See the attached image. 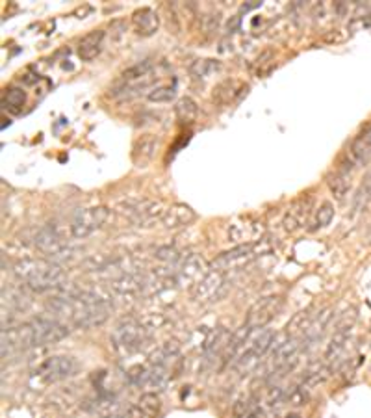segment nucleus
I'll return each mask as SVG.
<instances>
[{
	"label": "nucleus",
	"mask_w": 371,
	"mask_h": 418,
	"mask_svg": "<svg viewBox=\"0 0 371 418\" xmlns=\"http://www.w3.org/2000/svg\"><path fill=\"white\" fill-rule=\"evenodd\" d=\"M51 307L58 310L60 315L69 316L71 322L82 329L97 328L106 322L112 315L110 302L101 299L91 292H80V290H73L64 296L54 297Z\"/></svg>",
	"instance_id": "1"
},
{
	"label": "nucleus",
	"mask_w": 371,
	"mask_h": 418,
	"mask_svg": "<svg viewBox=\"0 0 371 418\" xmlns=\"http://www.w3.org/2000/svg\"><path fill=\"white\" fill-rule=\"evenodd\" d=\"M15 275L38 292L60 288L65 281V271L60 264L47 258H25L15 264Z\"/></svg>",
	"instance_id": "2"
},
{
	"label": "nucleus",
	"mask_w": 371,
	"mask_h": 418,
	"mask_svg": "<svg viewBox=\"0 0 371 418\" xmlns=\"http://www.w3.org/2000/svg\"><path fill=\"white\" fill-rule=\"evenodd\" d=\"M275 244L271 242V238L256 240L253 244H242L234 247V249L221 253L216 260H214V270L227 271L231 270H242L247 264H251L255 258L268 255L269 251H273Z\"/></svg>",
	"instance_id": "3"
},
{
	"label": "nucleus",
	"mask_w": 371,
	"mask_h": 418,
	"mask_svg": "<svg viewBox=\"0 0 371 418\" xmlns=\"http://www.w3.org/2000/svg\"><path fill=\"white\" fill-rule=\"evenodd\" d=\"M275 331L271 329H251L245 341L242 342L244 346H240V354L236 357V367L240 370H253L256 365L260 362L264 355L271 352V347L275 346Z\"/></svg>",
	"instance_id": "4"
},
{
	"label": "nucleus",
	"mask_w": 371,
	"mask_h": 418,
	"mask_svg": "<svg viewBox=\"0 0 371 418\" xmlns=\"http://www.w3.org/2000/svg\"><path fill=\"white\" fill-rule=\"evenodd\" d=\"M147 342V329L143 322L138 320H123L112 333V344L123 355H130L140 352L143 344Z\"/></svg>",
	"instance_id": "5"
},
{
	"label": "nucleus",
	"mask_w": 371,
	"mask_h": 418,
	"mask_svg": "<svg viewBox=\"0 0 371 418\" xmlns=\"http://www.w3.org/2000/svg\"><path fill=\"white\" fill-rule=\"evenodd\" d=\"M110 216V210L106 206H91L82 208L73 216L71 221V232L75 238H88L93 232H97L106 223Z\"/></svg>",
	"instance_id": "6"
},
{
	"label": "nucleus",
	"mask_w": 371,
	"mask_h": 418,
	"mask_svg": "<svg viewBox=\"0 0 371 418\" xmlns=\"http://www.w3.org/2000/svg\"><path fill=\"white\" fill-rule=\"evenodd\" d=\"M78 372V362L69 355H54L49 357L38 367L36 373L45 383H56L73 378Z\"/></svg>",
	"instance_id": "7"
},
{
	"label": "nucleus",
	"mask_w": 371,
	"mask_h": 418,
	"mask_svg": "<svg viewBox=\"0 0 371 418\" xmlns=\"http://www.w3.org/2000/svg\"><path fill=\"white\" fill-rule=\"evenodd\" d=\"M284 309V297L281 296H268L258 299L247 312L245 318V328L249 329H262L266 328L271 320H275Z\"/></svg>",
	"instance_id": "8"
},
{
	"label": "nucleus",
	"mask_w": 371,
	"mask_h": 418,
	"mask_svg": "<svg viewBox=\"0 0 371 418\" xmlns=\"http://www.w3.org/2000/svg\"><path fill=\"white\" fill-rule=\"evenodd\" d=\"M30 329V339H32V347L36 346H49L56 342L64 341L69 334V328L64 325L58 320H49V318H38L28 323Z\"/></svg>",
	"instance_id": "9"
},
{
	"label": "nucleus",
	"mask_w": 371,
	"mask_h": 418,
	"mask_svg": "<svg viewBox=\"0 0 371 418\" xmlns=\"http://www.w3.org/2000/svg\"><path fill=\"white\" fill-rule=\"evenodd\" d=\"M225 290V273L218 270H210L201 281L192 288V297L195 303L218 302V297Z\"/></svg>",
	"instance_id": "10"
},
{
	"label": "nucleus",
	"mask_w": 371,
	"mask_h": 418,
	"mask_svg": "<svg viewBox=\"0 0 371 418\" xmlns=\"http://www.w3.org/2000/svg\"><path fill=\"white\" fill-rule=\"evenodd\" d=\"M206 264L205 260L197 255H190V257L182 258L179 270L175 273V279L179 284H192V288L195 284L206 275Z\"/></svg>",
	"instance_id": "11"
},
{
	"label": "nucleus",
	"mask_w": 371,
	"mask_h": 418,
	"mask_svg": "<svg viewBox=\"0 0 371 418\" xmlns=\"http://www.w3.org/2000/svg\"><path fill=\"white\" fill-rule=\"evenodd\" d=\"M36 245L41 253H45L49 257H60L67 251V244L64 242V238L51 225L39 229V232L36 234Z\"/></svg>",
	"instance_id": "12"
},
{
	"label": "nucleus",
	"mask_w": 371,
	"mask_h": 418,
	"mask_svg": "<svg viewBox=\"0 0 371 418\" xmlns=\"http://www.w3.org/2000/svg\"><path fill=\"white\" fill-rule=\"evenodd\" d=\"M166 210H162L160 203H154V201H136V203H128L127 205V214L128 218L136 221V223H151L156 218H162Z\"/></svg>",
	"instance_id": "13"
},
{
	"label": "nucleus",
	"mask_w": 371,
	"mask_h": 418,
	"mask_svg": "<svg viewBox=\"0 0 371 418\" xmlns=\"http://www.w3.org/2000/svg\"><path fill=\"white\" fill-rule=\"evenodd\" d=\"M193 219H195V212H193L192 206L177 203V205L166 208V212L162 216V223L169 231H177V229L190 225Z\"/></svg>",
	"instance_id": "14"
},
{
	"label": "nucleus",
	"mask_w": 371,
	"mask_h": 418,
	"mask_svg": "<svg viewBox=\"0 0 371 418\" xmlns=\"http://www.w3.org/2000/svg\"><path fill=\"white\" fill-rule=\"evenodd\" d=\"M132 25H134L136 34H140L143 38H149L153 34L158 32V26H160V17L158 13L153 12L151 8H143L132 15Z\"/></svg>",
	"instance_id": "15"
},
{
	"label": "nucleus",
	"mask_w": 371,
	"mask_h": 418,
	"mask_svg": "<svg viewBox=\"0 0 371 418\" xmlns=\"http://www.w3.org/2000/svg\"><path fill=\"white\" fill-rule=\"evenodd\" d=\"M103 41H104V32L103 30H95V32H90L88 36H84L78 43V56L84 60V62H91L95 60L101 51H103Z\"/></svg>",
	"instance_id": "16"
},
{
	"label": "nucleus",
	"mask_w": 371,
	"mask_h": 418,
	"mask_svg": "<svg viewBox=\"0 0 371 418\" xmlns=\"http://www.w3.org/2000/svg\"><path fill=\"white\" fill-rule=\"evenodd\" d=\"M143 288H145V277L138 273H123L121 277L112 281V290L121 296H136Z\"/></svg>",
	"instance_id": "17"
},
{
	"label": "nucleus",
	"mask_w": 371,
	"mask_h": 418,
	"mask_svg": "<svg viewBox=\"0 0 371 418\" xmlns=\"http://www.w3.org/2000/svg\"><path fill=\"white\" fill-rule=\"evenodd\" d=\"M351 331H353V320L347 323H342L338 328V331L334 333L333 341L327 346L325 352V359L327 360H334L338 359L340 355L344 354V349L349 344V339H351Z\"/></svg>",
	"instance_id": "18"
},
{
	"label": "nucleus",
	"mask_w": 371,
	"mask_h": 418,
	"mask_svg": "<svg viewBox=\"0 0 371 418\" xmlns=\"http://www.w3.org/2000/svg\"><path fill=\"white\" fill-rule=\"evenodd\" d=\"M310 206H312V199L308 197L307 201L305 199L297 201V203L290 208L288 214H286V218H284V225H286L288 231L299 229V227L307 221L308 212H310Z\"/></svg>",
	"instance_id": "19"
},
{
	"label": "nucleus",
	"mask_w": 371,
	"mask_h": 418,
	"mask_svg": "<svg viewBox=\"0 0 371 418\" xmlns=\"http://www.w3.org/2000/svg\"><path fill=\"white\" fill-rule=\"evenodd\" d=\"M197 104H195V101L190 99V97H182L179 103H177V106H175V117H177V121H179L180 125H190V123H193L197 119Z\"/></svg>",
	"instance_id": "20"
},
{
	"label": "nucleus",
	"mask_w": 371,
	"mask_h": 418,
	"mask_svg": "<svg viewBox=\"0 0 371 418\" xmlns=\"http://www.w3.org/2000/svg\"><path fill=\"white\" fill-rule=\"evenodd\" d=\"M370 149H371V125L359 136V138H357V140H355V143H353L351 151H349L351 164L364 160L366 155L370 153Z\"/></svg>",
	"instance_id": "21"
},
{
	"label": "nucleus",
	"mask_w": 371,
	"mask_h": 418,
	"mask_svg": "<svg viewBox=\"0 0 371 418\" xmlns=\"http://www.w3.org/2000/svg\"><path fill=\"white\" fill-rule=\"evenodd\" d=\"M242 90H244V84L236 82V80H227L214 91V101H218L219 104L231 103L238 93H242Z\"/></svg>",
	"instance_id": "22"
},
{
	"label": "nucleus",
	"mask_w": 371,
	"mask_h": 418,
	"mask_svg": "<svg viewBox=\"0 0 371 418\" xmlns=\"http://www.w3.org/2000/svg\"><path fill=\"white\" fill-rule=\"evenodd\" d=\"M156 145H158V142L154 140L153 136H145L143 140H140V142L136 143L134 147V160H138L140 158V166H143V164H147L151 158L154 156V151H156Z\"/></svg>",
	"instance_id": "23"
},
{
	"label": "nucleus",
	"mask_w": 371,
	"mask_h": 418,
	"mask_svg": "<svg viewBox=\"0 0 371 418\" xmlns=\"http://www.w3.org/2000/svg\"><path fill=\"white\" fill-rule=\"evenodd\" d=\"M26 93L19 88H8L4 93V108H8L13 114H21L25 108Z\"/></svg>",
	"instance_id": "24"
},
{
	"label": "nucleus",
	"mask_w": 371,
	"mask_h": 418,
	"mask_svg": "<svg viewBox=\"0 0 371 418\" xmlns=\"http://www.w3.org/2000/svg\"><path fill=\"white\" fill-rule=\"evenodd\" d=\"M219 69H221V64L218 60H197V62H193L190 71L195 78H208Z\"/></svg>",
	"instance_id": "25"
},
{
	"label": "nucleus",
	"mask_w": 371,
	"mask_h": 418,
	"mask_svg": "<svg viewBox=\"0 0 371 418\" xmlns=\"http://www.w3.org/2000/svg\"><path fill=\"white\" fill-rule=\"evenodd\" d=\"M140 409L145 413L147 417H154V415H158V411H160V398L153 393L143 394V396L140 398Z\"/></svg>",
	"instance_id": "26"
},
{
	"label": "nucleus",
	"mask_w": 371,
	"mask_h": 418,
	"mask_svg": "<svg viewBox=\"0 0 371 418\" xmlns=\"http://www.w3.org/2000/svg\"><path fill=\"white\" fill-rule=\"evenodd\" d=\"M104 418H147V415L141 411L140 406H128V407H117L116 411H112L108 417Z\"/></svg>",
	"instance_id": "27"
},
{
	"label": "nucleus",
	"mask_w": 371,
	"mask_h": 418,
	"mask_svg": "<svg viewBox=\"0 0 371 418\" xmlns=\"http://www.w3.org/2000/svg\"><path fill=\"white\" fill-rule=\"evenodd\" d=\"M147 97L149 101H153V103H167L175 97V88L173 86H162V88L149 91Z\"/></svg>",
	"instance_id": "28"
},
{
	"label": "nucleus",
	"mask_w": 371,
	"mask_h": 418,
	"mask_svg": "<svg viewBox=\"0 0 371 418\" xmlns=\"http://www.w3.org/2000/svg\"><path fill=\"white\" fill-rule=\"evenodd\" d=\"M334 218V206L331 203H323V205L318 208V214H316V227H327Z\"/></svg>",
	"instance_id": "29"
},
{
	"label": "nucleus",
	"mask_w": 371,
	"mask_h": 418,
	"mask_svg": "<svg viewBox=\"0 0 371 418\" xmlns=\"http://www.w3.org/2000/svg\"><path fill=\"white\" fill-rule=\"evenodd\" d=\"M244 418H277V413L273 415V413H268L266 409H262V407H255V409H253L249 415H245Z\"/></svg>",
	"instance_id": "30"
},
{
	"label": "nucleus",
	"mask_w": 371,
	"mask_h": 418,
	"mask_svg": "<svg viewBox=\"0 0 371 418\" xmlns=\"http://www.w3.org/2000/svg\"><path fill=\"white\" fill-rule=\"evenodd\" d=\"M288 418H299V417H297V415H292V417H288Z\"/></svg>",
	"instance_id": "31"
}]
</instances>
